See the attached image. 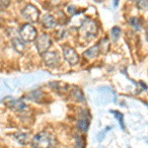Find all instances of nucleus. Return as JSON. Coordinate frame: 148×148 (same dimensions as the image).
<instances>
[{
  "instance_id": "obj_13",
  "label": "nucleus",
  "mask_w": 148,
  "mask_h": 148,
  "mask_svg": "<svg viewBox=\"0 0 148 148\" xmlns=\"http://www.w3.org/2000/svg\"><path fill=\"white\" fill-rule=\"evenodd\" d=\"M100 53H101V51H100V49L97 45V46H94V47H90V49H88L87 51L84 52V56H86L89 59H93V58H96Z\"/></svg>"
},
{
  "instance_id": "obj_16",
  "label": "nucleus",
  "mask_w": 148,
  "mask_h": 148,
  "mask_svg": "<svg viewBox=\"0 0 148 148\" xmlns=\"http://www.w3.org/2000/svg\"><path fill=\"white\" fill-rule=\"evenodd\" d=\"M112 113L114 114V118H116V120L119 121L121 127L123 128V130H125V121H123V114H121V113H120L119 111H112Z\"/></svg>"
},
{
  "instance_id": "obj_20",
  "label": "nucleus",
  "mask_w": 148,
  "mask_h": 148,
  "mask_svg": "<svg viewBox=\"0 0 148 148\" xmlns=\"http://www.w3.org/2000/svg\"><path fill=\"white\" fill-rule=\"evenodd\" d=\"M10 3V0H0V11H3L8 8Z\"/></svg>"
},
{
  "instance_id": "obj_1",
  "label": "nucleus",
  "mask_w": 148,
  "mask_h": 148,
  "mask_svg": "<svg viewBox=\"0 0 148 148\" xmlns=\"http://www.w3.org/2000/svg\"><path fill=\"white\" fill-rule=\"evenodd\" d=\"M31 145L33 147H53L56 145V139L51 133L42 131L35 135L31 142Z\"/></svg>"
},
{
  "instance_id": "obj_9",
  "label": "nucleus",
  "mask_w": 148,
  "mask_h": 148,
  "mask_svg": "<svg viewBox=\"0 0 148 148\" xmlns=\"http://www.w3.org/2000/svg\"><path fill=\"white\" fill-rule=\"evenodd\" d=\"M90 125V114L88 111H82V114H80V118L77 121L78 130L82 132H86Z\"/></svg>"
},
{
  "instance_id": "obj_10",
  "label": "nucleus",
  "mask_w": 148,
  "mask_h": 148,
  "mask_svg": "<svg viewBox=\"0 0 148 148\" xmlns=\"http://www.w3.org/2000/svg\"><path fill=\"white\" fill-rule=\"evenodd\" d=\"M42 27L47 28V29H54L57 26V21L52 17L51 15H45L44 17L42 18Z\"/></svg>"
},
{
  "instance_id": "obj_12",
  "label": "nucleus",
  "mask_w": 148,
  "mask_h": 148,
  "mask_svg": "<svg viewBox=\"0 0 148 148\" xmlns=\"http://www.w3.org/2000/svg\"><path fill=\"white\" fill-rule=\"evenodd\" d=\"M15 137V139L22 145H26L28 144L29 141H30V136L27 133H24V132H21V131H18V132L14 133L13 135Z\"/></svg>"
},
{
  "instance_id": "obj_6",
  "label": "nucleus",
  "mask_w": 148,
  "mask_h": 148,
  "mask_svg": "<svg viewBox=\"0 0 148 148\" xmlns=\"http://www.w3.org/2000/svg\"><path fill=\"white\" fill-rule=\"evenodd\" d=\"M38 32L31 24H25L20 30V37L25 42H34L37 39Z\"/></svg>"
},
{
  "instance_id": "obj_11",
  "label": "nucleus",
  "mask_w": 148,
  "mask_h": 148,
  "mask_svg": "<svg viewBox=\"0 0 148 148\" xmlns=\"http://www.w3.org/2000/svg\"><path fill=\"white\" fill-rule=\"evenodd\" d=\"M12 46L13 49H15L18 53H24L26 51V45H25V40H22V38H15L12 40Z\"/></svg>"
},
{
  "instance_id": "obj_19",
  "label": "nucleus",
  "mask_w": 148,
  "mask_h": 148,
  "mask_svg": "<svg viewBox=\"0 0 148 148\" xmlns=\"http://www.w3.org/2000/svg\"><path fill=\"white\" fill-rule=\"evenodd\" d=\"M138 8L142 10H148V0H134Z\"/></svg>"
},
{
  "instance_id": "obj_2",
  "label": "nucleus",
  "mask_w": 148,
  "mask_h": 148,
  "mask_svg": "<svg viewBox=\"0 0 148 148\" xmlns=\"http://www.w3.org/2000/svg\"><path fill=\"white\" fill-rule=\"evenodd\" d=\"M79 33L84 38H94L97 34V25L93 20H86L79 28Z\"/></svg>"
},
{
  "instance_id": "obj_18",
  "label": "nucleus",
  "mask_w": 148,
  "mask_h": 148,
  "mask_svg": "<svg viewBox=\"0 0 148 148\" xmlns=\"http://www.w3.org/2000/svg\"><path fill=\"white\" fill-rule=\"evenodd\" d=\"M121 31L120 27H114L112 29L111 35H112V38H113V40L114 42H116V40H119V38H120V36H121Z\"/></svg>"
},
{
  "instance_id": "obj_7",
  "label": "nucleus",
  "mask_w": 148,
  "mask_h": 148,
  "mask_svg": "<svg viewBox=\"0 0 148 148\" xmlns=\"http://www.w3.org/2000/svg\"><path fill=\"white\" fill-rule=\"evenodd\" d=\"M62 53L65 58V60L70 64V65H75L79 61V56L75 51V49H72L69 46H63L62 47Z\"/></svg>"
},
{
  "instance_id": "obj_3",
  "label": "nucleus",
  "mask_w": 148,
  "mask_h": 148,
  "mask_svg": "<svg viewBox=\"0 0 148 148\" xmlns=\"http://www.w3.org/2000/svg\"><path fill=\"white\" fill-rule=\"evenodd\" d=\"M22 16L25 20H27L30 23H36L38 22L40 17V11L38 10V8L32 4H28L24 7L22 10Z\"/></svg>"
},
{
  "instance_id": "obj_17",
  "label": "nucleus",
  "mask_w": 148,
  "mask_h": 148,
  "mask_svg": "<svg viewBox=\"0 0 148 148\" xmlns=\"http://www.w3.org/2000/svg\"><path fill=\"white\" fill-rule=\"evenodd\" d=\"M130 25L132 26V28L134 29V30H136V31H139V30H141V23H140V21H139V19L138 18H131L130 20Z\"/></svg>"
},
{
  "instance_id": "obj_5",
  "label": "nucleus",
  "mask_w": 148,
  "mask_h": 148,
  "mask_svg": "<svg viewBox=\"0 0 148 148\" xmlns=\"http://www.w3.org/2000/svg\"><path fill=\"white\" fill-rule=\"evenodd\" d=\"M42 60H44V63L46 64L47 67L56 68L60 63V57H59V54L56 51H47L42 54Z\"/></svg>"
},
{
  "instance_id": "obj_8",
  "label": "nucleus",
  "mask_w": 148,
  "mask_h": 148,
  "mask_svg": "<svg viewBox=\"0 0 148 148\" xmlns=\"http://www.w3.org/2000/svg\"><path fill=\"white\" fill-rule=\"evenodd\" d=\"M5 105L10 110H13L15 112H24L27 110V105L22 100L14 99L12 97H8L5 99Z\"/></svg>"
},
{
  "instance_id": "obj_21",
  "label": "nucleus",
  "mask_w": 148,
  "mask_h": 148,
  "mask_svg": "<svg viewBox=\"0 0 148 148\" xmlns=\"http://www.w3.org/2000/svg\"><path fill=\"white\" fill-rule=\"evenodd\" d=\"M84 140H83V138L80 136V135H77L76 136V146L77 147H83L84 146Z\"/></svg>"
},
{
  "instance_id": "obj_22",
  "label": "nucleus",
  "mask_w": 148,
  "mask_h": 148,
  "mask_svg": "<svg viewBox=\"0 0 148 148\" xmlns=\"http://www.w3.org/2000/svg\"><path fill=\"white\" fill-rule=\"evenodd\" d=\"M119 3H120V0H114V8H118Z\"/></svg>"
},
{
  "instance_id": "obj_14",
  "label": "nucleus",
  "mask_w": 148,
  "mask_h": 148,
  "mask_svg": "<svg viewBox=\"0 0 148 148\" xmlns=\"http://www.w3.org/2000/svg\"><path fill=\"white\" fill-rule=\"evenodd\" d=\"M98 47H99L100 49V51L102 52V53H107V52L109 51L110 49V42L109 40L107 39V38H105V39L101 40L99 42V44H98Z\"/></svg>"
},
{
  "instance_id": "obj_4",
  "label": "nucleus",
  "mask_w": 148,
  "mask_h": 148,
  "mask_svg": "<svg viewBox=\"0 0 148 148\" xmlns=\"http://www.w3.org/2000/svg\"><path fill=\"white\" fill-rule=\"evenodd\" d=\"M35 44L36 47L38 49V52L42 56V53L49 51V49L51 47V39L47 34H42L36 39Z\"/></svg>"
},
{
  "instance_id": "obj_15",
  "label": "nucleus",
  "mask_w": 148,
  "mask_h": 148,
  "mask_svg": "<svg viewBox=\"0 0 148 148\" xmlns=\"http://www.w3.org/2000/svg\"><path fill=\"white\" fill-rule=\"evenodd\" d=\"M73 95H74V97H75V99L77 100V101H79V102H84L85 101V98H84V95H83V93L82 91L79 89L78 87H76V86H74L73 87Z\"/></svg>"
}]
</instances>
